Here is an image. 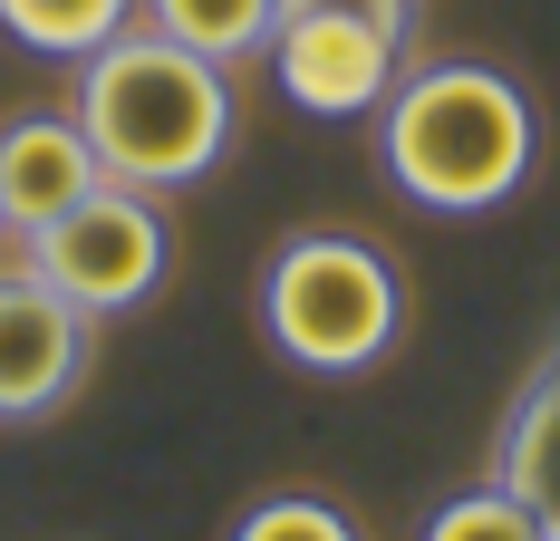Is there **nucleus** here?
<instances>
[{
  "instance_id": "nucleus-1",
  "label": "nucleus",
  "mask_w": 560,
  "mask_h": 541,
  "mask_svg": "<svg viewBox=\"0 0 560 541\" xmlns=\"http://www.w3.org/2000/svg\"><path fill=\"white\" fill-rule=\"evenodd\" d=\"M541 164V116L522 97V78L483 68V58H435V68H406L377 107V174L416 214H503L512 194L532 184Z\"/></svg>"
},
{
  "instance_id": "nucleus-14",
  "label": "nucleus",
  "mask_w": 560,
  "mask_h": 541,
  "mask_svg": "<svg viewBox=\"0 0 560 541\" xmlns=\"http://www.w3.org/2000/svg\"><path fill=\"white\" fill-rule=\"evenodd\" d=\"M551 541H560V532H551Z\"/></svg>"
},
{
  "instance_id": "nucleus-8",
  "label": "nucleus",
  "mask_w": 560,
  "mask_h": 541,
  "mask_svg": "<svg viewBox=\"0 0 560 541\" xmlns=\"http://www.w3.org/2000/svg\"><path fill=\"white\" fill-rule=\"evenodd\" d=\"M493 484H503L541 532H560V348L512 387L503 426H493Z\"/></svg>"
},
{
  "instance_id": "nucleus-4",
  "label": "nucleus",
  "mask_w": 560,
  "mask_h": 541,
  "mask_svg": "<svg viewBox=\"0 0 560 541\" xmlns=\"http://www.w3.org/2000/svg\"><path fill=\"white\" fill-rule=\"evenodd\" d=\"M30 270L49 280L58 300H78L88 320L116 310H145L174 270V222L165 194H136V184H97L78 214H58L49 232H30Z\"/></svg>"
},
{
  "instance_id": "nucleus-2",
  "label": "nucleus",
  "mask_w": 560,
  "mask_h": 541,
  "mask_svg": "<svg viewBox=\"0 0 560 541\" xmlns=\"http://www.w3.org/2000/svg\"><path fill=\"white\" fill-rule=\"evenodd\" d=\"M78 126L107 164V184H136V194H184L203 184L213 164L232 156V68L174 49L165 30H116L97 58H78Z\"/></svg>"
},
{
  "instance_id": "nucleus-6",
  "label": "nucleus",
  "mask_w": 560,
  "mask_h": 541,
  "mask_svg": "<svg viewBox=\"0 0 560 541\" xmlns=\"http://www.w3.org/2000/svg\"><path fill=\"white\" fill-rule=\"evenodd\" d=\"M271 78L300 116L348 126V116L387 107V88L406 78V39L377 30V20H358V10H290L271 30Z\"/></svg>"
},
{
  "instance_id": "nucleus-11",
  "label": "nucleus",
  "mask_w": 560,
  "mask_h": 541,
  "mask_svg": "<svg viewBox=\"0 0 560 541\" xmlns=\"http://www.w3.org/2000/svg\"><path fill=\"white\" fill-rule=\"evenodd\" d=\"M416 541H551L503 484H474V493H445L435 513H425V532Z\"/></svg>"
},
{
  "instance_id": "nucleus-10",
  "label": "nucleus",
  "mask_w": 560,
  "mask_h": 541,
  "mask_svg": "<svg viewBox=\"0 0 560 541\" xmlns=\"http://www.w3.org/2000/svg\"><path fill=\"white\" fill-rule=\"evenodd\" d=\"M0 30L30 58H97L116 30H136V0H0Z\"/></svg>"
},
{
  "instance_id": "nucleus-9",
  "label": "nucleus",
  "mask_w": 560,
  "mask_h": 541,
  "mask_svg": "<svg viewBox=\"0 0 560 541\" xmlns=\"http://www.w3.org/2000/svg\"><path fill=\"white\" fill-rule=\"evenodd\" d=\"M136 20H145V30H165L174 49L213 58V68H242V58L271 49L280 0H136Z\"/></svg>"
},
{
  "instance_id": "nucleus-7",
  "label": "nucleus",
  "mask_w": 560,
  "mask_h": 541,
  "mask_svg": "<svg viewBox=\"0 0 560 541\" xmlns=\"http://www.w3.org/2000/svg\"><path fill=\"white\" fill-rule=\"evenodd\" d=\"M107 184V164L88 146V126L58 107H30L0 126V222L30 242V232H49L58 214H78L88 194Z\"/></svg>"
},
{
  "instance_id": "nucleus-3",
  "label": "nucleus",
  "mask_w": 560,
  "mask_h": 541,
  "mask_svg": "<svg viewBox=\"0 0 560 541\" xmlns=\"http://www.w3.org/2000/svg\"><path fill=\"white\" fill-rule=\"evenodd\" d=\"M261 338L300 378H368L406 338V270L358 232H290L261 262Z\"/></svg>"
},
{
  "instance_id": "nucleus-12",
  "label": "nucleus",
  "mask_w": 560,
  "mask_h": 541,
  "mask_svg": "<svg viewBox=\"0 0 560 541\" xmlns=\"http://www.w3.org/2000/svg\"><path fill=\"white\" fill-rule=\"evenodd\" d=\"M223 541H358V522L338 513L329 493H261Z\"/></svg>"
},
{
  "instance_id": "nucleus-13",
  "label": "nucleus",
  "mask_w": 560,
  "mask_h": 541,
  "mask_svg": "<svg viewBox=\"0 0 560 541\" xmlns=\"http://www.w3.org/2000/svg\"><path fill=\"white\" fill-rule=\"evenodd\" d=\"M0 232H10V222H0Z\"/></svg>"
},
{
  "instance_id": "nucleus-5",
  "label": "nucleus",
  "mask_w": 560,
  "mask_h": 541,
  "mask_svg": "<svg viewBox=\"0 0 560 541\" xmlns=\"http://www.w3.org/2000/svg\"><path fill=\"white\" fill-rule=\"evenodd\" d=\"M97 368V320L30 262H0V426H49Z\"/></svg>"
}]
</instances>
